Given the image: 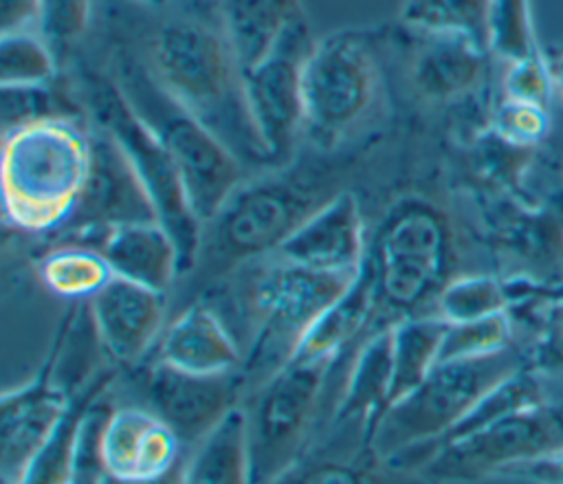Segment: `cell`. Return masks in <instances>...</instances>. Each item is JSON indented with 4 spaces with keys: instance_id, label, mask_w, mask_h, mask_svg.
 Segmentation results:
<instances>
[{
    "instance_id": "4",
    "label": "cell",
    "mask_w": 563,
    "mask_h": 484,
    "mask_svg": "<svg viewBox=\"0 0 563 484\" xmlns=\"http://www.w3.org/2000/svg\"><path fill=\"white\" fill-rule=\"evenodd\" d=\"M523 365V352L512 345L477 359L438 363L416 389L383 411L369 436L372 455L416 475L477 400Z\"/></svg>"
},
{
    "instance_id": "14",
    "label": "cell",
    "mask_w": 563,
    "mask_h": 484,
    "mask_svg": "<svg viewBox=\"0 0 563 484\" xmlns=\"http://www.w3.org/2000/svg\"><path fill=\"white\" fill-rule=\"evenodd\" d=\"M134 372L143 398L139 405L154 411L187 449L244 400L240 372L202 376L156 361H143Z\"/></svg>"
},
{
    "instance_id": "35",
    "label": "cell",
    "mask_w": 563,
    "mask_h": 484,
    "mask_svg": "<svg viewBox=\"0 0 563 484\" xmlns=\"http://www.w3.org/2000/svg\"><path fill=\"white\" fill-rule=\"evenodd\" d=\"M488 51L497 53L506 62H515L539 51L532 31L530 0H493Z\"/></svg>"
},
{
    "instance_id": "12",
    "label": "cell",
    "mask_w": 563,
    "mask_h": 484,
    "mask_svg": "<svg viewBox=\"0 0 563 484\" xmlns=\"http://www.w3.org/2000/svg\"><path fill=\"white\" fill-rule=\"evenodd\" d=\"M312 46L314 40L301 15L277 46L244 73L249 112L273 165L292 156L303 132V66Z\"/></svg>"
},
{
    "instance_id": "23",
    "label": "cell",
    "mask_w": 563,
    "mask_h": 484,
    "mask_svg": "<svg viewBox=\"0 0 563 484\" xmlns=\"http://www.w3.org/2000/svg\"><path fill=\"white\" fill-rule=\"evenodd\" d=\"M301 15L299 0H220V29L242 73L262 62Z\"/></svg>"
},
{
    "instance_id": "11",
    "label": "cell",
    "mask_w": 563,
    "mask_h": 484,
    "mask_svg": "<svg viewBox=\"0 0 563 484\" xmlns=\"http://www.w3.org/2000/svg\"><path fill=\"white\" fill-rule=\"evenodd\" d=\"M376 92V66L356 33H332L314 42L303 66V132L334 143L367 112Z\"/></svg>"
},
{
    "instance_id": "2",
    "label": "cell",
    "mask_w": 563,
    "mask_h": 484,
    "mask_svg": "<svg viewBox=\"0 0 563 484\" xmlns=\"http://www.w3.org/2000/svg\"><path fill=\"white\" fill-rule=\"evenodd\" d=\"M158 84L246 167L273 165L249 112L244 73L222 33L196 18L161 24L141 53Z\"/></svg>"
},
{
    "instance_id": "26",
    "label": "cell",
    "mask_w": 563,
    "mask_h": 484,
    "mask_svg": "<svg viewBox=\"0 0 563 484\" xmlns=\"http://www.w3.org/2000/svg\"><path fill=\"white\" fill-rule=\"evenodd\" d=\"M183 484H253L242 405L189 449Z\"/></svg>"
},
{
    "instance_id": "20",
    "label": "cell",
    "mask_w": 563,
    "mask_h": 484,
    "mask_svg": "<svg viewBox=\"0 0 563 484\" xmlns=\"http://www.w3.org/2000/svg\"><path fill=\"white\" fill-rule=\"evenodd\" d=\"M391 323L376 326L352 352L341 396L330 420V433L356 431L367 449L369 436L389 407L391 387ZM372 453V451H369Z\"/></svg>"
},
{
    "instance_id": "31",
    "label": "cell",
    "mask_w": 563,
    "mask_h": 484,
    "mask_svg": "<svg viewBox=\"0 0 563 484\" xmlns=\"http://www.w3.org/2000/svg\"><path fill=\"white\" fill-rule=\"evenodd\" d=\"M508 284L493 275H462L449 279L435 297V315L446 323L475 321L508 312Z\"/></svg>"
},
{
    "instance_id": "29",
    "label": "cell",
    "mask_w": 563,
    "mask_h": 484,
    "mask_svg": "<svg viewBox=\"0 0 563 484\" xmlns=\"http://www.w3.org/2000/svg\"><path fill=\"white\" fill-rule=\"evenodd\" d=\"M493 0H405L400 20L418 33L460 35L488 51Z\"/></svg>"
},
{
    "instance_id": "24",
    "label": "cell",
    "mask_w": 563,
    "mask_h": 484,
    "mask_svg": "<svg viewBox=\"0 0 563 484\" xmlns=\"http://www.w3.org/2000/svg\"><path fill=\"white\" fill-rule=\"evenodd\" d=\"M117 370L97 372L75 396L51 438L35 453L18 484H73L79 436L90 407L106 394Z\"/></svg>"
},
{
    "instance_id": "3",
    "label": "cell",
    "mask_w": 563,
    "mask_h": 484,
    "mask_svg": "<svg viewBox=\"0 0 563 484\" xmlns=\"http://www.w3.org/2000/svg\"><path fill=\"white\" fill-rule=\"evenodd\" d=\"M233 282L240 321L246 328L240 378L244 396L277 374L299 350L303 337L358 275L308 271L273 255L238 268Z\"/></svg>"
},
{
    "instance_id": "22",
    "label": "cell",
    "mask_w": 563,
    "mask_h": 484,
    "mask_svg": "<svg viewBox=\"0 0 563 484\" xmlns=\"http://www.w3.org/2000/svg\"><path fill=\"white\" fill-rule=\"evenodd\" d=\"M376 312L378 297L372 273L367 264H363L347 290L330 304L308 330L292 359H339L352 352V348H356L369 330L376 328Z\"/></svg>"
},
{
    "instance_id": "6",
    "label": "cell",
    "mask_w": 563,
    "mask_h": 484,
    "mask_svg": "<svg viewBox=\"0 0 563 484\" xmlns=\"http://www.w3.org/2000/svg\"><path fill=\"white\" fill-rule=\"evenodd\" d=\"M112 79L174 161L194 213L209 222L244 180V165L158 84L143 55L119 51Z\"/></svg>"
},
{
    "instance_id": "37",
    "label": "cell",
    "mask_w": 563,
    "mask_h": 484,
    "mask_svg": "<svg viewBox=\"0 0 563 484\" xmlns=\"http://www.w3.org/2000/svg\"><path fill=\"white\" fill-rule=\"evenodd\" d=\"M92 0H40L35 33L51 46L57 62L84 35Z\"/></svg>"
},
{
    "instance_id": "18",
    "label": "cell",
    "mask_w": 563,
    "mask_h": 484,
    "mask_svg": "<svg viewBox=\"0 0 563 484\" xmlns=\"http://www.w3.org/2000/svg\"><path fill=\"white\" fill-rule=\"evenodd\" d=\"M189 449L147 407H110L99 433L103 473L119 482H145L169 473Z\"/></svg>"
},
{
    "instance_id": "9",
    "label": "cell",
    "mask_w": 563,
    "mask_h": 484,
    "mask_svg": "<svg viewBox=\"0 0 563 484\" xmlns=\"http://www.w3.org/2000/svg\"><path fill=\"white\" fill-rule=\"evenodd\" d=\"M86 99L92 125L108 132L136 169L154 205L158 222L174 238L180 253V277L194 264L202 222L194 213L180 174L154 132L136 117L112 75H86ZM178 277V279H180Z\"/></svg>"
},
{
    "instance_id": "33",
    "label": "cell",
    "mask_w": 563,
    "mask_h": 484,
    "mask_svg": "<svg viewBox=\"0 0 563 484\" xmlns=\"http://www.w3.org/2000/svg\"><path fill=\"white\" fill-rule=\"evenodd\" d=\"M51 84L2 86V130L11 132L55 119L77 121L81 117V108Z\"/></svg>"
},
{
    "instance_id": "17",
    "label": "cell",
    "mask_w": 563,
    "mask_h": 484,
    "mask_svg": "<svg viewBox=\"0 0 563 484\" xmlns=\"http://www.w3.org/2000/svg\"><path fill=\"white\" fill-rule=\"evenodd\" d=\"M271 255L317 273L356 275L367 257L356 196L345 189L334 194L303 218Z\"/></svg>"
},
{
    "instance_id": "5",
    "label": "cell",
    "mask_w": 563,
    "mask_h": 484,
    "mask_svg": "<svg viewBox=\"0 0 563 484\" xmlns=\"http://www.w3.org/2000/svg\"><path fill=\"white\" fill-rule=\"evenodd\" d=\"M90 158L79 121L31 123L2 139L4 218L31 233L62 229L75 211Z\"/></svg>"
},
{
    "instance_id": "10",
    "label": "cell",
    "mask_w": 563,
    "mask_h": 484,
    "mask_svg": "<svg viewBox=\"0 0 563 484\" xmlns=\"http://www.w3.org/2000/svg\"><path fill=\"white\" fill-rule=\"evenodd\" d=\"M559 451H563V398H550L444 442L422 466V477L438 484H468L499 477L510 466Z\"/></svg>"
},
{
    "instance_id": "28",
    "label": "cell",
    "mask_w": 563,
    "mask_h": 484,
    "mask_svg": "<svg viewBox=\"0 0 563 484\" xmlns=\"http://www.w3.org/2000/svg\"><path fill=\"white\" fill-rule=\"evenodd\" d=\"M37 273L48 293L70 301H88L112 277L103 255L95 246L79 242L51 249L40 260Z\"/></svg>"
},
{
    "instance_id": "1",
    "label": "cell",
    "mask_w": 563,
    "mask_h": 484,
    "mask_svg": "<svg viewBox=\"0 0 563 484\" xmlns=\"http://www.w3.org/2000/svg\"><path fill=\"white\" fill-rule=\"evenodd\" d=\"M323 178L268 174L242 180L220 211L202 224L200 246L189 271L169 295V317L205 297L238 268L271 255L286 235L339 191Z\"/></svg>"
},
{
    "instance_id": "32",
    "label": "cell",
    "mask_w": 563,
    "mask_h": 484,
    "mask_svg": "<svg viewBox=\"0 0 563 484\" xmlns=\"http://www.w3.org/2000/svg\"><path fill=\"white\" fill-rule=\"evenodd\" d=\"M57 57L51 46L31 29L7 31L0 37V84L33 86L51 84Z\"/></svg>"
},
{
    "instance_id": "7",
    "label": "cell",
    "mask_w": 563,
    "mask_h": 484,
    "mask_svg": "<svg viewBox=\"0 0 563 484\" xmlns=\"http://www.w3.org/2000/svg\"><path fill=\"white\" fill-rule=\"evenodd\" d=\"M350 354V352H347ZM292 359L242 400L253 484H273L297 466L317 440L332 396L330 376L347 356Z\"/></svg>"
},
{
    "instance_id": "15",
    "label": "cell",
    "mask_w": 563,
    "mask_h": 484,
    "mask_svg": "<svg viewBox=\"0 0 563 484\" xmlns=\"http://www.w3.org/2000/svg\"><path fill=\"white\" fill-rule=\"evenodd\" d=\"M88 310L101 352L114 367L134 370L169 321V295L112 275L88 299Z\"/></svg>"
},
{
    "instance_id": "13",
    "label": "cell",
    "mask_w": 563,
    "mask_h": 484,
    "mask_svg": "<svg viewBox=\"0 0 563 484\" xmlns=\"http://www.w3.org/2000/svg\"><path fill=\"white\" fill-rule=\"evenodd\" d=\"M139 222H158L147 189L119 143L92 125L86 180L62 231L75 242L92 246L110 229Z\"/></svg>"
},
{
    "instance_id": "21",
    "label": "cell",
    "mask_w": 563,
    "mask_h": 484,
    "mask_svg": "<svg viewBox=\"0 0 563 484\" xmlns=\"http://www.w3.org/2000/svg\"><path fill=\"white\" fill-rule=\"evenodd\" d=\"M112 275L172 295L180 277V253L161 222H139L110 229L92 244Z\"/></svg>"
},
{
    "instance_id": "41",
    "label": "cell",
    "mask_w": 563,
    "mask_h": 484,
    "mask_svg": "<svg viewBox=\"0 0 563 484\" xmlns=\"http://www.w3.org/2000/svg\"><path fill=\"white\" fill-rule=\"evenodd\" d=\"M40 0H0V29L20 31L35 24Z\"/></svg>"
},
{
    "instance_id": "40",
    "label": "cell",
    "mask_w": 563,
    "mask_h": 484,
    "mask_svg": "<svg viewBox=\"0 0 563 484\" xmlns=\"http://www.w3.org/2000/svg\"><path fill=\"white\" fill-rule=\"evenodd\" d=\"M499 477L528 484H563V451L510 466Z\"/></svg>"
},
{
    "instance_id": "42",
    "label": "cell",
    "mask_w": 563,
    "mask_h": 484,
    "mask_svg": "<svg viewBox=\"0 0 563 484\" xmlns=\"http://www.w3.org/2000/svg\"><path fill=\"white\" fill-rule=\"evenodd\" d=\"M552 73H554V86H556V90L563 99V53L556 57V62L552 66Z\"/></svg>"
},
{
    "instance_id": "39",
    "label": "cell",
    "mask_w": 563,
    "mask_h": 484,
    "mask_svg": "<svg viewBox=\"0 0 563 484\" xmlns=\"http://www.w3.org/2000/svg\"><path fill=\"white\" fill-rule=\"evenodd\" d=\"M523 356L543 374H563V301L548 308L541 334Z\"/></svg>"
},
{
    "instance_id": "8",
    "label": "cell",
    "mask_w": 563,
    "mask_h": 484,
    "mask_svg": "<svg viewBox=\"0 0 563 484\" xmlns=\"http://www.w3.org/2000/svg\"><path fill=\"white\" fill-rule=\"evenodd\" d=\"M449 262L451 235L444 216L416 198L394 207L365 257L378 308L396 312L398 319L418 315L449 282Z\"/></svg>"
},
{
    "instance_id": "36",
    "label": "cell",
    "mask_w": 563,
    "mask_h": 484,
    "mask_svg": "<svg viewBox=\"0 0 563 484\" xmlns=\"http://www.w3.org/2000/svg\"><path fill=\"white\" fill-rule=\"evenodd\" d=\"M490 125L501 143L519 150L539 145L552 132L550 108L506 97L495 106Z\"/></svg>"
},
{
    "instance_id": "25",
    "label": "cell",
    "mask_w": 563,
    "mask_h": 484,
    "mask_svg": "<svg viewBox=\"0 0 563 484\" xmlns=\"http://www.w3.org/2000/svg\"><path fill=\"white\" fill-rule=\"evenodd\" d=\"M424 46L413 62L418 88L435 99H449L466 92L479 81L486 48L460 35L422 33Z\"/></svg>"
},
{
    "instance_id": "27",
    "label": "cell",
    "mask_w": 563,
    "mask_h": 484,
    "mask_svg": "<svg viewBox=\"0 0 563 484\" xmlns=\"http://www.w3.org/2000/svg\"><path fill=\"white\" fill-rule=\"evenodd\" d=\"M391 387L389 405L416 389L438 365L446 321L435 312L409 315L391 326Z\"/></svg>"
},
{
    "instance_id": "34",
    "label": "cell",
    "mask_w": 563,
    "mask_h": 484,
    "mask_svg": "<svg viewBox=\"0 0 563 484\" xmlns=\"http://www.w3.org/2000/svg\"><path fill=\"white\" fill-rule=\"evenodd\" d=\"M512 345V321L508 312L490 315L475 321L446 323L442 334L438 363L466 361L495 354Z\"/></svg>"
},
{
    "instance_id": "38",
    "label": "cell",
    "mask_w": 563,
    "mask_h": 484,
    "mask_svg": "<svg viewBox=\"0 0 563 484\" xmlns=\"http://www.w3.org/2000/svg\"><path fill=\"white\" fill-rule=\"evenodd\" d=\"M554 73L545 62L541 51L530 53L528 57L508 62L501 79V92L506 99L528 101L543 108H550L554 92Z\"/></svg>"
},
{
    "instance_id": "16",
    "label": "cell",
    "mask_w": 563,
    "mask_h": 484,
    "mask_svg": "<svg viewBox=\"0 0 563 484\" xmlns=\"http://www.w3.org/2000/svg\"><path fill=\"white\" fill-rule=\"evenodd\" d=\"M57 350L51 345L40 372L2 396L0 409V469L2 484H18L35 453L66 416L73 392L57 381Z\"/></svg>"
},
{
    "instance_id": "19",
    "label": "cell",
    "mask_w": 563,
    "mask_h": 484,
    "mask_svg": "<svg viewBox=\"0 0 563 484\" xmlns=\"http://www.w3.org/2000/svg\"><path fill=\"white\" fill-rule=\"evenodd\" d=\"M145 361L202 376L231 374L242 367V348L220 312L198 299L169 317Z\"/></svg>"
},
{
    "instance_id": "30",
    "label": "cell",
    "mask_w": 563,
    "mask_h": 484,
    "mask_svg": "<svg viewBox=\"0 0 563 484\" xmlns=\"http://www.w3.org/2000/svg\"><path fill=\"white\" fill-rule=\"evenodd\" d=\"M273 484H429V480L396 471L378 462L372 453L354 460L310 453Z\"/></svg>"
},
{
    "instance_id": "43",
    "label": "cell",
    "mask_w": 563,
    "mask_h": 484,
    "mask_svg": "<svg viewBox=\"0 0 563 484\" xmlns=\"http://www.w3.org/2000/svg\"><path fill=\"white\" fill-rule=\"evenodd\" d=\"M145 2H163V0H145Z\"/></svg>"
}]
</instances>
